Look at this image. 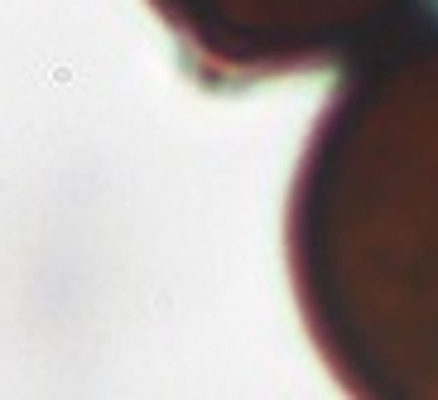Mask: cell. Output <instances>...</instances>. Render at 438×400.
<instances>
[{"mask_svg": "<svg viewBox=\"0 0 438 400\" xmlns=\"http://www.w3.org/2000/svg\"><path fill=\"white\" fill-rule=\"evenodd\" d=\"M284 261L347 400H438V15L328 92L289 183Z\"/></svg>", "mask_w": 438, "mask_h": 400, "instance_id": "1", "label": "cell"}, {"mask_svg": "<svg viewBox=\"0 0 438 400\" xmlns=\"http://www.w3.org/2000/svg\"><path fill=\"white\" fill-rule=\"evenodd\" d=\"M207 92L342 68L419 25L438 0H145Z\"/></svg>", "mask_w": 438, "mask_h": 400, "instance_id": "2", "label": "cell"}]
</instances>
